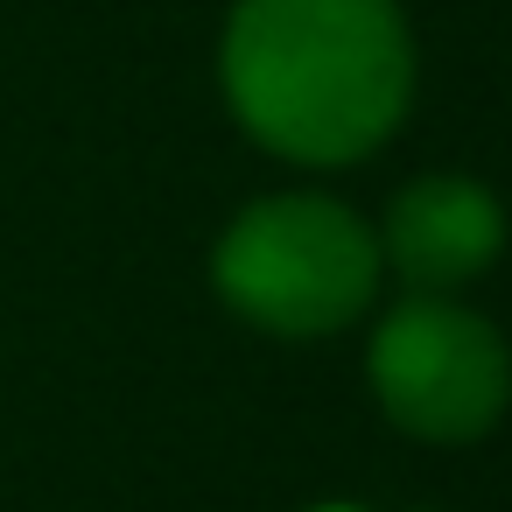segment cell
I'll list each match as a JSON object with an SVG mask.
<instances>
[{
    "mask_svg": "<svg viewBox=\"0 0 512 512\" xmlns=\"http://www.w3.org/2000/svg\"><path fill=\"white\" fill-rule=\"evenodd\" d=\"M379 239L330 197H267L218 239V295L274 337H330L379 288Z\"/></svg>",
    "mask_w": 512,
    "mask_h": 512,
    "instance_id": "7a4b0ae2",
    "label": "cell"
},
{
    "mask_svg": "<svg viewBox=\"0 0 512 512\" xmlns=\"http://www.w3.org/2000/svg\"><path fill=\"white\" fill-rule=\"evenodd\" d=\"M372 393L407 435L470 442L505 414L512 358L477 309L449 295H407L372 337Z\"/></svg>",
    "mask_w": 512,
    "mask_h": 512,
    "instance_id": "3957f363",
    "label": "cell"
},
{
    "mask_svg": "<svg viewBox=\"0 0 512 512\" xmlns=\"http://www.w3.org/2000/svg\"><path fill=\"white\" fill-rule=\"evenodd\" d=\"M498 246H505V211L484 183H463V176L407 183L379 232V260H393V274L414 295H449L477 281L498 260Z\"/></svg>",
    "mask_w": 512,
    "mask_h": 512,
    "instance_id": "277c9868",
    "label": "cell"
},
{
    "mask_svg": "<svg viewBox=\"0 0 512 512\" xmlns=\"http://www.w3.org/2000/svg\"><path fill=\"white\" fill-rule=\"evenodd\" d=\"M218 78L260 148L337 169L400 127L414 50L393 0H239Z\"/></svg>",
    "mask_w": 512,
    "mask_h": 512,
    "instance_id": "6da1fadb",
    "label": "cell"
}]
</instances>
